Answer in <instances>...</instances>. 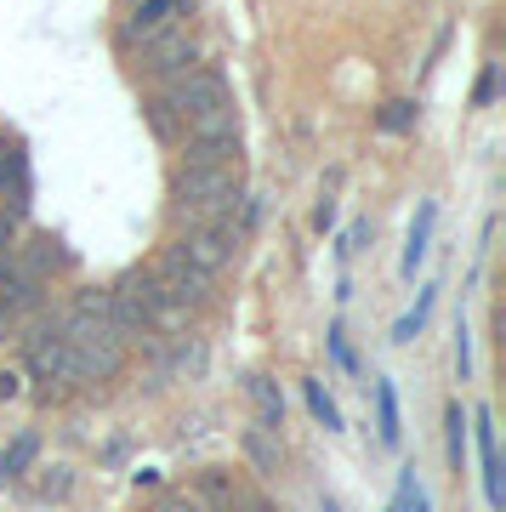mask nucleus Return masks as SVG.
Masks as SVG:
<instances>
[{"label":"nucleus","instance_id":"1a4fd4ad","mask_svg":"<svg viewBox=\"0 0 506 512\" xmlns=\"http://www.w3.org/2000/svg\"><path fill=\"white\" fill-rule=\"evenodd\" d=\"M143 120H148V131H154V137H160L165 148H177V143H182V114L171 109V103H165L160 92H148V103H143Z\"/></svg>","mask_w":506,"mask_h":512},{"label":"nucleus","instance_id":"6e6552de","mask_svg":"<svg viewBox=\"0 0 506 512\" xmlns=\"http://www.w3.org/2000/svg\"><path fill=\"white\" fill-rule=\"evenodd\" d=\"M433 222H438V205L421 200L416 222H410V239H404V274L416 279V268L427 262V251H433Z\"/></svg>","mask_w":506,"mask_h":512},{"label":"nucleus","instance_id":"4be33fe9","mask_svg":"<svg viewBox=\"0 0 506 512\" xmlns=\"http://www.w3.org/2000/svg\"><path fill=\"white\" fill-rule=\"evenodd\" d=\"M313 228H319V234H330V228H336V200H319V211H313Z\"/></svg>","mask_w":506,"mask_h":512},{"label":"nucleus","instance_id":"aec40b11","mask_svg":"<svg viewBox=\"0 0 506 512\" xmlns=\"http://www.w3.org/2000/svg\"><path fill=\"white\" fill-rule=\"evenodd\" d=\"M325 342H330V359H336L342 370H359V359H353V348H347V336H342V330H330Z\"/></svg>","mask_w":506,"mask_h":512},{"label":"nucleus","instance_id":"a211bd4d","mask_svg":"<svg viewBox=\"0 0 506 512\" xmlns=\"http://www.w3.org/2000/svg\"><path fill=\"white\" fill-rule=\"evenodd\" d=\"M416 126V103H387L381 109V131H410Z\"/></svg>","mask_w":506,"mask_h":512},{"label":"nucleus","instance_id":"412c9836","mask_svg":"<svg viewBox=\"0 0 506 512\" xmlns=\"http://www.w3.org/2000/svg\"><path fill=\"white\" fill-rule=\"evenodd\" d=\"M495 86H501V63H489L484 80H478V103H495Z\"/></svg>","mask_w":506,"mask_h":512},{"label":"nucleus","instance_id":"9b49d317","mask_svg":"<svg viewBox=\"0 0 506 512\" xmlns=\"http://www.w3.org/2000/svg\"><path fill=\"white\" fill-rule=\"evenodd\" d=\"M376 427H381V444H398V439H404V421H398V393H393V382H376Z\"/></svg>","mask_w":506,"mask_h":512},{"label":"nucleus","instance_id":"f257e3e1","mask_svg":"<svg viewBox=\"0 0 506 512\" xmlns=\"http://www.w3.org/2000/svg\"><path fill=\"white\" fill-rule=\"evenodd\" d=\"M245 205V165H177L171 177V222L177 228H211V222H234Z\"/></svg>","mask_w":506,"mask_h":512},{"label":"nucleus","instance_id":"dca6fc26","mask_svg":"<svg viewBox=\"0 0 506 512\" xmlns=\"http://www.w3.org/2000/svg\"><path fill=\"white\" fill-rule=\"evenodd\" d=\"M393 512H427V495H421V484H416V467L398 473V507Z\"/></svg>","mask_w":506,"mask_h":512},{"label":"nucleus","instance_id":"f3484780","mask_svg":"<svg viewBox=\"0 0 506 512\" xmlns=\"http://www.w3.org/2000/svg\"><path fill=\"white\" fill-rule=\"evenodd\" d=\"M29 456H35V433H23V439L12 444L6 456H0V473H6V478H12V473H23V467H29Z\"/></svg>","mask_w":506,"mask_h":512},{"label":"nucleus","instance_id":"6ab92c4d","mask_svg":"<svg viewBox=\"0 0 506 512\" xmlns=\"http://www.w3.org/2000/svg\"><path fill=\"white\" fill-rule=\"evenodd\" d=\"M148 512H205V501L199 495H160Z\"/></svg>","mask_w":506,"mask_h":512},{"label":"nucleus","instance_id":"39448f33","mask_svg":"<svg viewBox=\"0 0 506 512\" xmlns=\"http://www.w3.org/2000/svg\"><path fill=\"white\" fill-rule=\"evenodd\" d=\"M188 6H194V0H131L126 23H120V46L131 52V46L154 40L160 29H171V23L188 18Z\"/></svg>","mask_w":506,"mask_h":512},{"label":"nucleus","instance_id":"7ed1b4c3","mask_svg":"<svg viewBox=\"0 0 506 512\" xmlns=\"http://www.w3.org/2000/svg\"><path fill=\"white\" fill-rule=\"evenodd\" d=\"M148 274H154V285H160V291L171 296L177 308H205V302H211V285H217V279L205 274V268H194V262H188L177 245H165L160 262H154Z\"/></svg>","mask_w":506,"mask_h":512},{"label":"nucleus","instance_id":"0eeeda50","mask_svg":"<svg viewBox=\"0 0 506 512\" xmlns=\"http://www.w3.org/2000/svg\"><path fill=\"white\" fill-rule=\"evenodd\" d=\"M467 433L478 439V467H484V501L495 512L506 507V490H501V456H495V416H489V404H478L467 416Z\"/></svg>","mask_w":506,"mask_h":512},{"label":"nucleus","instance_id":"f03ea898","mask_svg":"<svg viewBox=\"0 0 506 512\" xmlns=\"http://www.w3.org/2000/svg\"><path fill=\"white\" fill-rule=\"evenodd\" d=\"M194 63H199V40L188 35V23H171V29H160L154 40L131 46V69L143 74L148 86H171V80L188 74Z\"/></svg>","mask_w":506,"mask_h":512},{"label":"nucleus","instance_id":"9d476101","mask_svg":"<svg viewBox=\"0 0 506 512\" xmlns=\"http://www.w3.org/2000/svg\"><path fill=\"white\" fill-rule=\"evenodd\" d=\"M182 148V165H222V160H239V137H211V143H177Z\"/></svg>","mask_w":506,"mask_h":512},{"label":"nucleus","instance_id":"20e7f679","mask_svg":"<svg viewBox=\"0 0 506 512\" xmlns=\"http://www.w3.org/2000/svg\"><path fill=\"white\" fill-rule=\"evenodd\" d=\"M239 239H245V228L239 222H211V228H182L177 251L194 262V268H205V274L217 279L228 262L239 256Z\"/></svg>","mask_w":506,"mask_h":512},{"label":"nucleus","instance_id":"2eb2a0df","mask_svg":"<svg viewBox=\"0 0 506 512\" xmlns=\"http://www.w3.org/2000/svg\"><path fill=\"white\" fill-rule=\"evenodd\" d=\"M251 399L262 404V427H268V433H279V421H285V399L273 393V382H262V376H256V382H251Z\"/></svg>","mask_w":506,"mask_h":512},{"label":"nucleus","instance_id":"ddd939ff","mask_svg":"<svg viewBox=\"0 0 506 512\" xmlns=\"http://www.w3.org/2000/svg\"><path fill=\"white\" fill-rule=\"evenodd\" d=\"M302 393H308V410H313V421H319L325 433H342V410H336V399H330L325 387H319V382H308Z\"/></svg>","mask_w":506,"mask_h":512},{"label":"nucleus","instance_id":"4468645a","mask_svg":"<svg viewBox=\"0 0 506 512\" xmlns=\"http://www.w3.org/2000/svg\"><path fill=\"white\" fill-rule=\"evenodd\" d=\"M444 427H450V467L461 473V467H467V410L450 404V410H444Z\"/></svg>","mask_w":506,"mask_h":512},{"label":"nucleus","instance_id":"5701e85b","mask_svg":"<svg viewBox=\"0 0 506 512\" xmlns=\"http://www.w3.org/2000/svg\"><path fill=\"white\" fill-rule=\"evenodd\" d=\"M23 376H18V370H0V399H18V393H23Z\"/></svg>","mask_w":506,"mask_h":512},{"label":"nucleus","instance_id":"f8f14e48","mask_svg":"<svg viewBox=\"0 0 506 512\" xmlns=\"http://www.w3.org/2000/svg\"><path fill=\"white\" fill-rule=\"evenodd\" d=\"M433 302H438V291H421L416 296V308L398 319V330H393V342H416L421 330H427V319H433Z\"/></svg>","mask_w":506,"mask_h":512},{"label":"nucleus","instance_id":"b1692460","mask_svg":"<svg viewBox=\"0 0 506 512\" xmlns=\"http://www.w3.org/2000/svg\"><path fill=\"white\" fill-rule=\"evenodd\" d=\"M325 512H342V507H336V501H330V495H325Z\"/></svg>","mask_w":506,"mask_h":512},{"label":"nucleus","instance_id":"423d86ee","mask_svg":"<svg viewBox=\"0 0 506 512\" xmlns=\"http://www.w3.org/2000/svg\"><path fill=\"white\" fill-rule=\"evenodd\" d=\"M23 353H29V370H35V376H46V382H63V387H80V376H74V348L57 336V325L35 330Z\"/></svg>","mask_w":506,"mask_h":512}]
</instances>
